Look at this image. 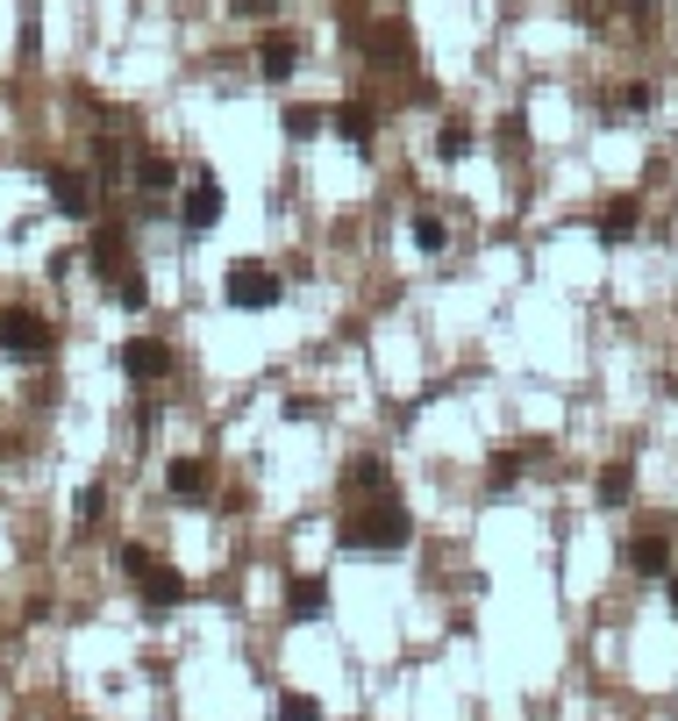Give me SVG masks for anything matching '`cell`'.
I'll return each instance as SVG.
<instances>
[{
	"mask_svg": "<svg viewBox=\"0 0 678 721\" xmlns=\"http://www.w3.org/2000/svg\"><path fill=\"white\" fill-rule=\"evenodd\" d=\"M86 258H94V272H129V236L122 229H94V244H86Z\"/></svg>",
	"mask_w": 678,
	"mask_h": 721,
	"instance_id": "10",
	"label": "cell"
},
{
	"mask_svg": "<svg viewBox=\"0 0 678 721\" xmlns=\"http://www.w3.org/2000/svg\"><path fill=\"white\" fill-rule=\"evenodd\" d=\"M372 51H379V65H415V36H407V29H379Z\"/></svg>",
	"mask_w": 678,
	"mask_h": 721,
	"instance_id": "17",
	"label": "cell"
},
{
	"mask_svg": "<svg viewBox=\"0 0 678 721\" xmlns=\"http://www.w3.org/2000/svg\"><path fill=\"white\" fill-rule=\"evenodd\" d=\"M593 493H600V507H622L628 493H636V464L628 458H614V464H600V478H593Z\"/></svg>",
	"mask_w": 678,
	"mask_h": 721,
	"instance_id": "12",
	"label": "cell"
},
{
	"mask_svg": "<svg viewBox=\"0 0 678 721\" xmlns=\"http://www.w3.org/2000/svg\"><path fill=\"white\" fill-rule=\"evenodd\" d=\"M122 372H129L136 386H158L164 372H172V351H164L158 336H129V343H122Z\"/></svg>",
	"mask_w": 678,
	"mask_h": 721,
	"instance_id": "5",
	"label": "cell"
},
{
	"mask_svg": "<svg viewBox=\"0 0 678 721\" xmlns=\"http://www.w3.org/2000/svg\"><path fill=\"white\" fill-rule=\"evenodd\" d=\"M464 150H472V129H464V122H443V129H435V158H443V164H458Z\"/></svg>",
	"mask_w": 678,
	"mask_h": 721,
	"instance_id": "19",
	"label": "cell"
},
{
	"mask_svg": "<svg viewBox=\"0 0 678 721\" xmlns=\"http://www.w3.org/2000/svg\"><path fill=\"white\" fill-rule=\"evenodd\" d=\"M136 186L158 201V193H172V186H179V164H172V158H143V164H136Z\"/></svg>",
	"mask_w": 678,
	"mask_h": 721,
	"instance_id": "16",
	"label": "cell"
},
{
	"mask_svg": "<svg viewBox=\"0 0 678 721\" xmlns=\"http://www.w3.org/2000/svg\"><path fill=\"white\" fill-rule=\"evenodd\" d=\"M115 287H122V308H143V300H150V287H143V272H122V279H115Z\"/></svg>",
	"mask_w": 678,
	"mask_h": 721,
	"instance_id": "26",
	"label": "cell"
},
{
	"mask_svg": "<svg viewBox=\"0 0 678 721\" xmlns=\"http://www.w3.org/2000/svg\"><path fill=\"white\" fill-rule=\"evenodd\" d=\"M136 585H143V607H150V614H164V607H179V600H186V572H172V564H150Z\"/></svg>",
	"mask_w": 678,
	"mask_h": 721,
	"instance_id": "8",
	"label": "cell"
},
{
	"mask_svg": "<svg viewBox=\"0 0 678 721\" xmlns=\"http://www.w3.org/2000/svg\"><path fill=\"white\" fill-rule=\"evenodd\" d=\"M322 129V108H286V137H314Z\"/></svg>",
	"mask_w": 678,
	"mask_h": 721,
	"instance_id": "25",
	"label": "cell"
},
{
	"mask_svg": "<svg viewBox=\"0 0 678 721\" xmlns=\"http://www.w3.org/2000/svg\"><path fill=\"white\" fill-rule=\"evenodd\" d=\"M286 607H293V622H314V614H322L329 607V579H293V585H286Z\"/></svg>",
	"mask_w": 678,
	"mask_h": 721,
	"instance_id": "13",
	"label": "cell"
},
{
	"mask_svg": "<svg viewBox=\"0 0 678 721\" xmlns=\"http://www.w3.org/2000/svg\"><path fill=\"white\" fill-rule=\"evenodd\" d=\"M636 222H643V207L622 193V201H607V207H600V229H593V236L614 250V244H628V236H636Z\"/></svg>",
	"mask_w": 678,
	"mask_h": 721,
	"instance_id": "9",
	"label": "cell"
},
{
	"mask_svg": "<svg viewBox=\"0 0 678 721\" xmlns=\"http://www.w3.org/2000/svg\"><path fill=\"white\" fill-rule=\"evenodd\" d=\"M336 137L351 143V150H372L379 122H372V108H365V100H343V108H336Z\"/></svg>",
	"mask_w": 678,
	"mask_h": 721,
	"instance_id": "11",
	"label": "cell"
},
{
	"mask_svg": "<svg viewBox=\"0 0 678 721\" xmlns=\"http://www.w3.org/2000/svg\"><path fill=\"white\" fill-rule=\"evenodd\" d=\"M279 272H271V265H258V258H244L229 272V308H244V314H265V308H279Z\"/></svg>",
	"mask_w": 678,
	"mask_h": 721,
	"instance_id": "2",
	"label": "cell"
},
{
	"mask_svg": "<svg viewBox=\"0 0 678 721\" xmlns=\"http://www.w3.org/2000/svg\"><path fill=\"white\" fill-rule=\"evenodd\" d=\"M486 478H493V486H515V478H521V450H501V458L486 464Z\"/></svg>",
	"mask_w": 678,
	"mask_h": 721,
	"instance_id": "23",
	"label": "cell"
},
{
	"mask_svg": "<svg viewBox=\"0 0 678 721\" xmlns=\"http://www.w3.org/2000/svg\"><path fill=\"white\" fill-rule=\"evenodd\" d=\"M43 186H51L57 215H86V207H94V186H86V172H65V164H51V172H43Z\"/></svg>",
	"mask_w": 678,
	"mask_h": 721,
	"instance_id": "7",
	"label": "cell"
},
{
	"mask_svg": "<svg viewBox=\"0 0 678 721\" xmlns=\"http://www.w3.org/2000/svg\"><path fill=\"white\" fill-rule=\"evenodd\" d=\"M336 544L343 550H407L415 544V515H407L400 493H372V501L336 529Z\"/></svg>",
	"mask_w": 678,
	"mask_h": 721,
	"instance_id": "1",
	"label": "cell"
},
{
	"mask_svg": "<svg viewBox=\"0 0 678 721\" xmlns=\"http://www.w3.org/2000/svg\"><path fill=\"white\" fill-rule=\"evenodd\" d=\"M628 564H636L643 579H665L671 572V544L665 536H636V544H628Z\"/></svg>",
	"mask_w": 678,
	"mask_h": 721,
	"instance_id": "14",
	"label": "cell"
},
{
	"mask_svg": "<svg viewBox=\"0 0 678 721\" xmlns=\"http://www.w3.org/2000/svg\"><path fill=\"white\" fill-rule=\"evenodd\" d=\"M665 593H671V614H678V579H671V585H665Z\"/></svg>",
	"mask_w": 678,
	"mask_h": 721,
	"instance_id": "30",
	"label": "cell"
},
{
	"mask_svg": "<svg viewBox=\"0 0 678 721\" xmlns=\"http://www.w3.org/2000/svg\"><path fill=\"white\" fill-rule=\"evenodd\" d=\"M236 8H244V14H271V8H279V0H236Z\"/></svg>",
	"mask_w": 678,
	"mask_h": 721,
	"instance_id": "29",
	"label": "cell"
},
{
	"mask_svg": "<svg viewBox=\"0 0 678 721\" xmlns=\"http://www.w3.org/2000/svg\"><path fill=\"white\" fill-rule=\"evenodd\" d=\"M343 486H351V493H394V486H386V464H379V458H357L351 472H343Z\"/></svg>",
	"mask_w": 678,
	"mask_h": 721,
	"instance_id": "18",
	"label": "cell"
},
{
	"mask_svg": "<svg viewBox=\"0 0 678 721\" xmlns=\"http://www.w3.org/2000/svg\"><path fill=\"white\" fill-rule=\"evenodd\" d=\"M164 486H172L179 501H201V493H207V464H201V458H172V472H164Z\"/></svg>",
	"mask_w": 678,
	"mask_h": 721,
	"instance_id": "15",
	"label": "cell"
},
{
	"mask_svg": "<svg viewBox=\"0 0 678 721\" xmlns=\"http://www.w3.org/2000/svg\"><path fill=\"white\" fill-rule=\"evenodd\" d=\"M122 564H129V572H136V579H143V572H150V564H158V558H150V550H143V544H122Z\"/></svg>",
	"mask_w": 678,
	"mask_h": 721,
	"instance_id": "28",
	"label": "cell"
},
{
	"mask_svg": "<svg viewBox=\"0 0 678 721\" xmlns=\"http://www.w3.org/2000/svg\"><path fill=\"white\" fill-rule=\"evenodd\" d=\"M614 108H622V115H643V108H650V86H622V100H614Z\"/></svg>",
	"mask_w": 678,
	"mask_h": 721,
	"instance_id": "27",
	"label": "cell"
},
{
	"mask_svg": "<svg viewBox=\"0 0 678 721\" xmlns=\"http://www.w3.org/2000/svg\"><path fill=\"white\" fill-rule=\"evenodd\" d=\"M501 150H529V115H501Z\"/></svg>",
	"mask_w": 678,
	"mask_h": 721,
	"instance_id": "24",
	"label": "cell"
},
{
	"mask_svg": "<svg viewBox=\"0 0 678 721\" xmlns=\"http://www.w3.org/2000/svg\"><path fill=\"white\" fill-rule=\"evenodd\" d=\"M179 222H186V236H207V229L222 222V186H215L207 172L186 186V201H179Z\"/></svg>",
	"mask_w": 678,
	"mask_h": 721,
	"instance_id": "4",
	"label": "cell"
},
{
	"mask_svg": "<svg viewBox=\"0 0 678 721\" xmlns=\"http://www.w3.org/2000/svg\"><path fill=\"white\" fill-rule=\"evenodd\" d=\"M100 515H108V486H86L79 493V529H100Z\"/></svg>",
	"mask_w": 678,
	"mask_h": 721,
	"instance_id": "22",
	"label": "cell"
},
{
	"mask_svg": "<svg viewBox=\"0 0 678 721\" xmlns=\"http://www.w3.org/2000/svg\"><path fill=\"white\" fill-rule=\"evenodd\" d=\"M258 72H265L271 86H279V79H293V72H300V36H293V29H271V36L258 43Z\"/></svg>",
	"mask_w": 678,
	"mask_h": 721,
	"instance_id": "6",
	"label": "cell"
},
{
	"mask_svg": "<svg viewBox=\"0 0 678 721\" xmlns=\"http://www.w3.org/2000/svg\"><path fill=\"white\" fill-rule=\"evenodd\" d=\"M0 351L8 357H43L51 351V322L36 308H0Z\"/></svg>",
	"mask_w": 678,
	"mask_h": 721,
	"instance_id": "3",
	"label": "cell"
},
{
	"mask_svg": "<svg viewBox=\"0 0 678 721\" xmlns=\"http://www.w3.org/2000/svg\"><path fill=\"white\" fill-rule=\"evenodd\" d=\"M443 244H450V229L435 215H415V250H429V258H443Z\"/></svg>",
	"mask_w": 678,
	"mask_h": 721,
	"instance_id": "20",
	"label": "cell"
},
{
	"mask_svg": "<svg viewBox=\"0 0 678 721\" xmlns=\"http://www.w3.org/2000/svg\"><path fill=\"white\" fill-rule=\"evenodd\" d=\"M279 721H322V700L314 693H279Z\"/></svg>",
	"mask_w": 678,
	"mask_h": 721,
	"instance_id": "21",
	"label": "cell"
},
{
	"mask_svg": "<svg viewBox=\"0 0 678 721\" xmlns=\"http://www.w3.org/2000/svg\"><path fill=\"white\" fill-rule=\"evenodd\" d=\"M614 8H650V0H614Z\"/></svg>",
	"mask_w": 678,
	"mask_h": 721,
	"instance_id": "31",
	"label": "cell"
}]
</instances>
